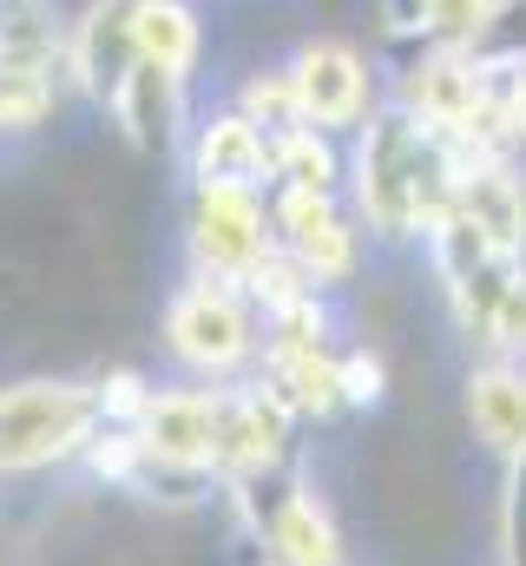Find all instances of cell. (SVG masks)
Segmentation results:
<instances>
[{
    "label": "cell",
    "mask_w": 526,
    "mask_h": 566,
    "mask_svg": "<svg viewBox=\"0 0 526 566\" xmlns=\"http://www.w3.org/2000/svg\"><path fill=\"white\" fill-rule=\"evenodd\" d=\"M343 178V158H336V139L303 126L290 139H276V165H270V185L276 191H336Z\"/></svg>",
    "instance_id": "e0dca14e"
},
{
    "label": "cell",
    "mask_w": 526,
    "mask_h": 566,
    "mask_svg": "<svg viewBox=\"0 0 526 566\" xmlns=\"http://www.w3.org/2000/svg\"><path fill=\"white\" fill-rule=\"evenodd\" d=\"M487 13H494V0H428L421 7V40L428 46H474V33L487 27Z\"/></svg>",
    "instance_id": "ffe728a7"
},
{
    "label": "cell",
    "mask_w": 526,
    "mask_h": 566,
    "mask_svg": "<svg viewBox=\"0 0 526 566\" xmlns=\"http://www.w3.org/2000/svg\"><path fill=\"white\" fill-rule=\"evenodd\" d=\"M290 454V409L270 389H224V434H218V474L244 481L263 468H283Z\"/></svg>",
    "instance_id": "7c38bea8"
},
{
    "label": "cell",
    "mask_w": 526,
    "mask_h": 566,
    "mask_svg": "<svg viewBox=\"0 0 526 566\" xmlns=\"http://www.w3.org/2000/svg\"><path fill=\"white\" fill-rule=\"evenodd\" d=\"M494 356H520L526 349V271L514 277L507 290V303H501V316H494V343H487Z\"/></svg>",
    "instance_id": "603a6c76"
},
{
    "label": "cell",
    "mask_w": 526,
    "mask_h": 566,
    "mask_svg": "<svg viewBox=\"0 0 526 566\" xmlns=\"http://www.w3.org/2000/svg\"><path fill=\"white\" fill-rule=\"evenodd\" d=\"M507 126H514V145H526V66L507 73Z\"/></svg>",
    "instance_id": "484cf974"
},
{
    "label": "cell",
    "mask_w": 526,
    "mask_h": 566,
    "mask_svg": "<svg viewBox=\"0 0 526 566\" xmlns=\"http://www.w3.org/2000/svg\"><path fill=\"white\" fill-rule=\"evenodd\" d=\"M461 171L467 151L421 126L408 106H382L362 119V145H356V205L382 238H414L434 231L454 205H461Z\"/></svg>",
    "instance_id": "6da1fadb"
},
{
    "label": "cell",
    "mask_w": 526,
    "mask_h": 566,
    "mask_svg": "<svg viewBox=\"0 0 526 566\" xmlns=\"http://www.w3.org/2000/svg\"><path fill=\"white\" fill-rule=\"evenodd\" d=\"M244 113L257 119L270 139H290V133H303V113H296V93H290V73H263L244 86Z\"/></svg>",
    "instance_id": "44dd1931"
},
{
    "label": "cell",
    "mask_w": 526,
    "mask_h": 566,
    "mask_svg": "<svg viewBox=\"0 0 526 566\" xmlns=\"http://www.w3.org/2000/svg\"><path fill=\"white\" fill-rule=\"evenodd\" d=\"M46 106H53V73L0 60V133H27V126H40Z\"/></svg>",
    "instance_id": "ac0fdd59"
},
{
    "label": "cell",
    "mask_w": 526,
    "mask_h": 566,
    "mask_svg": "<svg viewBox=\"0 0 526 566\" xmlns=\"http://www.w3.org/2000/svg\"><path fill=\"white\" fill-rule=\"evenodd\" d=\"M270 251H276V231H270V205L257 191H238V185L191 191V258L204 277L251 283V271Z\"/></svg>",
    "instance_id": "8992f818"
},
{
    "label": "cell",
    "mask_w": 526,
    "mask_h": 566,
    "mask_svg": "<svg viewBox=\"0 0 526 566\" xmlns=\"http://www.w3.org/2000/svg\"><path fill=\"white\" fill-rule=\"evenodd\" d=\"M270 231H276V251L309 283H343L356 271V231L336 211V191H276Z\"/></svg>",
    "instance_id": "ba28073f"
},
{
    "label": "cell",
    "mask_w": 526,
    "mask_h": 566,
    "mask_svg": "<svg viewBox=\"0 0 526 566\" xmlns=\"http://www.w3.org/2000/svg\"><path fill=\"white\" fill-rule=\"evenodd\" d=\"M343 396L349 402H376L382 396V363L362 349H343Z\"/></svg>",
    "instance_id": "cb8c5ba5"
},
{
    "label": "cell",
    "mask_w": 526,
    "mask_h": 566,
    "mask_svg": "<svg viewBox=\"0 0 526 566\" xmlns=\"http://www.w3.org/2000/svg\"><path fill=\"white\" fill-rule=\"evenodd\" d=\"M106 428V382H13L0 389V474L86 454Z\"/></svg>",
    "instance_id": "7a4b0ae2"
},
{
    "label": "cell",
    "mask_w": 526,
    "mask_h": 566,
    "mask_svg": "<svg viewBox=\"0 0 526 566\" xmlns=\"http://www.w3.org/2000/svg\"><path fill=\"white\" fill-rule=\"evenodd\" d=\"M132 33H138V60L191 73V60H198V20H191L185 0H138Z\"/></svg>",
    "instance_id": "2e32d148"
},
{
    "label": "cell",
    "mask_w": 526,
    "mask_h": 566,
    "mask_svg": "<svg viewBox=\"0 0 526 566\" xmlns=\"http://www.w3.org/2000/svg\"><path fill=\"white\" fill-rule=\"evenodd\" d=\"M467 422L481 434V448H494L501 461L526 454V369L514 356H494L467 376Z\"/></svg>",
    "instance_id": "9a60e30c"
},
{
    "label": "cell",
    "mask_w": 526,
    "mask_h": 566,
    "mask_svg": "<svg viewBox=\"0 0 526 566\" xmlns=\"http://www.w3.org/2000/svg\"><path fill=\"white\" fill-rule=\"evenodd\" d=\"M283 73H290L303 126H316V133H343V126H362L376 113V73L343 40H309Z\"/></svg>",
    "instance_id": "52a82bcc"
},
{
    "label": "cell",
    "mask_w": 526,
    "mask_h": 566,
    "mask_svg": "<svg viewBox=\"0 0 526 566\" xmlns=\"http://www.w3.org/2000/svg\"><path fill=\"white\" fill-rule=\"evenodd\" d=\"M106 113H113V126L126 133L132 151H145V158L185 151V73L138 60V66L126 73V86H119V99H113Z\"/></svg>",
    "instance_id": "8fae6325"
},
{
    "label": "cell",
    "mask_w": 526,
    "mask_h": 566,
    "mask_svg": "<svg viewBox=\"0 0 526 566\" xmlns=\"http://www.w3.org/2000/svg\"><path fill=\"white\" fill-rule=\"evenodd\" d=\"M421 7L428 0H376V13H382L389 33H421Z\"/></svg>",
    "instance_id": "d4e9b609"
},
{
    "label": "cell",
    "mask_w": 526,
    "mask_h": 566,
    "mask_svg": "<svg viewBox=\"0 0 526 566\" xmlns=\"http://www.w3.org/2000/svg\"><path fill=\"white\" fill-rule=\"evenodd\" d=\"M501 560L526 566V461H507V488H501Z\"/></svg>",
    "instance_id": "7402d4cb"
},
{
    "label": "cell",
    "mask_w": 526,
    "mask_h": 566,
    "mask_svg": "<svg viewBox=\"0 0 526 566\" xmlns=\"http://www.w3.org/2000/svg\"><path fill=\"white\" fill-rule=\"evenodd\" d=\"M428 258H434V271H441V290H448L454 323L487 349V343H494V316H501V303H507L514 277L526 271V258L494 251L461 211H448V218L428 231Z\"/></svg>",
    "instance_id": "277c9868"
},
{
    "label": "cell",
    "mask_w": 526,
    "mask_h": 566,
    "mask_svg": "<svg viewBox=\"0 0 526 566\" xmlns=\"http://www.w3.org/2000/svg\"><path fill=\"white\" fill-rule=\"evenodd\" d=\"M257 541L270 547V566H343V541H336V521L323 514L316 494H303L283 468H263L231 481Z\"/></svg>",
    "instance_id": "5b68a950"
},
{
    "label": "cell",
    "mask_w": 526,
    "mask_h": 566,
    "mask_svg": "<svg viewBox=\"0 0 526 566\" xmlns=\"http://www.w3.org/2000/svg\"><path fill=\"white\" fill-rule=\"evenodd\" d=\"M494 251L526 258V185L507 158H467L461 171V205H454Z\"/></svg>",
    "instance_id": "5bb4252c"
},
{
    "label": "cell",
    "mask_w": 526,
    "mask_h": 566,
    "mask_svg": "<svg viewBox=\"0 0 526 566\" xmlns=\"http://www.w3.org/2000/svg\"><path fill=\"white\" fill-rule=\"evenodd\" d=\"M165 343L185 369L198 376H231L251 363L257 349V323H251V296L231 277H198L185 283L165 310Z\"/></svg>",
    "instance_id": "3957f363"
},
{
    "label": "cell",
    "mask_w": 526,
    "mask_h": 566,
    "mask_svg": "<svg viewBox=\"0 0 526 566\" xmlns=\"http://www.w3.org/2000/svg\"><path fill=\"white\" fill-rule=\"evenodd\" d=\"M132 20H138V0H93L73 20V33H66V73H73V86L93 106H113L119 86H126V73L138 66Z\"/></svg>",
    "instance_id": "9c48e42d"
},
{
    "label": "cell",
    "mask_w": 526,
    "mask_h": 566,
    "mask_svg": "<svg viewBox=\"0 0 526 566\" xmlns=\"http://www.w3.org/2000/svg\"><path fill=\"white\" fill-rule=\"evenodd\" d=\"M132 434L191 468H218V434H224V389H145Z\"/></svg>",
    "instance_id": "30bf717a"
},
{
    "label": "cell",
    "mask_w": 526,
    "mask_h": 566,
    "mask_svg": "<svg viewBox=\"0 0 526 566\" xmlns=\"http://www.w3.org/2000/svg\"><path fill=\"white\" fill-rule=\"evenodd\" d=\"M276 165V139L263 133L251 113H224L211 126L191 133V178L198 185H238V191H263Z\"/></svg>",
    "instance_id": "4fadbf2b"
},
{
    "label": "cell",
    "mask_w": 526,
    "mask_h": 566,
    "mask_svg": "<svg viewBox=\"0 0 526 566\" xmlns=\"http://www.w3.org/2000/svg\"><path fill=\"white\" fill-rule=\"evenodd\" d=\"M467 53H474L481 66H494V73L526 66V0H494V13H487V27L474 33Z\"/></svg>",
    "instance_id": "d6986e66"
}]
</instances>
